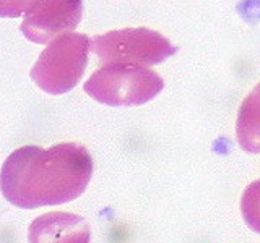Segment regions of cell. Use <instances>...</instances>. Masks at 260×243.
I'll return each mask as SVG.
<instances>
[{
  "label": "cell",
  "mask_w": 260,
  "mask_h": 243,
  "mask_svg": "<svg viewBox=\"0 0 260 243\" xmlns=\"http://www.w3.org/2000/svg\"><path fill=\"white\" fill-rule=\"evenodd\" d=\"M93 175V159L78 143H59L49 149L23 146L2 167V193L21 209L63 205L85 193Z\"/></svg>",
  "instance_id": "6da1fadb"
},
{
  "label": "cell",
  "mask_w": 260,
  "mask_h": 243,
  "mask_svg": "<svg viewBox=\"0 0 260 243\" xmlns=\"http://www.w3.org/2000/svg\"><path fill=\"white\" fill-rule=\"evenodd\" d=\"M86 221L73 213H47L36 217L28 229L29 243H89Z\"/></svg>",
  "instance_id": "8992f818"
},
{
  "label": "cell",
  "mask_w": 260,
  "mask_h": 243,
  "mask_svg": "<svg viewBox=\"0 0 260 243\" xmlns=\"http://www.w3.org/2000/svg\"><path fill=\"white\" fill-rule=\"evenodd\" d=\"M236 136L246 152L260 154V83L241 104L236 122Z\"/></svg>",
  "instance_id": "52a82bcc"
},
{
  "label": "cell",
  "mask_w": 260,
  "mask_h": 243,
  "mask_svg": "<svg viewBox=\"0 0 260 243\" xmlns=\"http://www.w3.org/2000/svg\"><path fill=\"white\" fill-rule=\"evenodd\" d=\"M83 16V0H39L26 13L21 32L35 44H51L72 32Z\"/></svg>",
  "instance_id": "5b68a950"
},
{
  "label": "cell",
  "mask_w": 260,
  "mask_h": 243,
  "mask_svg": "<svg viewBox=\"0 0 260 243\" xmlns=\"http://www.w3.org/2000/svg\"><path fill=\"white\" fill-rule=\"evenodd\" d=\"M165 81L151 68L143 65L108 63L89 76L83 89L94 101L111 107L142 105L156 97Z\"/></svg>",
  "instance_id": "7a4b0ae2"
},
{
  "label": "cell",
  "mask_w": 260,
  "mask_h": 243,
  "mask_svg": "<svg viewBox=\"0 0 260 243\" xmlns=\"http://www.w3.org/2000/svg\"><path fill=\"white\" fill-rule=\"evenodd\" d=\"M39 0H0V16L2 18H18L28 13Z\"/></svg>",
  "instance_id": "9c48e42d"
},
{
  "label": "cell",
  "mask_w": 260,
  "mask_h": 243,
  "mask_svg": "<svg viewBox=\"0 0 260 243\" xmlns=\"http://www.w3.org/2000/svg\"><path fill=\"white\" fill-rule=\"evenodd\" d=\"M93 52L101 65L130 63L156 65L177 52V47L158 31L148 28H124L91 39Z\"/></svg>",
  "instance_id": "277c9868"
},
{
  "label": "cell",
  "mask_w": 260,
  "mask_h": 243,
  "mask_svg": "<svg viewBox=\"0 0 260 243\" xmlns=\"http://www.w3.org/2000/svg\"><path fill=\"white\" fill-rule=\"evenodd\" d=\"M241 213L252 230L260 233V180L252 182L242 193Z\"/></svg>",
  "instance_id": "ba28073f"
},
{
  "label": "cell",
  "mask_w": 260,
  "mask_h": 243,
  "mask_svg": "<svg viewBox=\"0 0 260 243\" xmlns=\"http://www.w3.org/2000/svg\"><path fill=\"white\" fill-rule=\"evenodd\" d=\"M89 47L91 39L80 32H67L54 39L31 68V79L52 96L72 91L86 70Z\"/></svg>",
  "instance_id": "3957f363"
}]
</instances>
